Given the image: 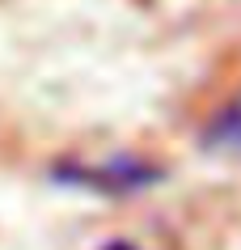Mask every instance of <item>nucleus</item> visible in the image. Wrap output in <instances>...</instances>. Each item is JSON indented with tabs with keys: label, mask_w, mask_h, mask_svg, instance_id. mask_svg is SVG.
<instances>
[{
	"label": "nucleus",
	"mask_w": 241,
	"mask_h": 250,
	"mask_svg": "<svg viewBox=\"0 0 241 250\" xmlns=\"http://www.w3.org/2000/svg\"><path fill=\"white\" fill-rule=\"evenodd\" d=\"M165 174L161 166L144 157H110V161H64L55 166V183L80 187V191H93V195H135L157 187Z\"/></svg>",
	"instance_id": "nucleus-1"
},
{
	"label": "nucleus",
	"mask_w": 241,
	"mask_h": 250,
	"mask_svg": "<svg viewBox=\"0 0 241 250\" xmlns=\"http://www.w3.org/2000/svg\"><path fill=\"white\" fill-rule=\"evenodd\" d=\"M106 250H140V246H131V242H110Z\"/></svg>",
	"instance_id": "nucleus-3"
},
{
	"label": "nucleus",
	"mask_w": 241,
	"mask_h": 250,
	"mask_svg": "<svg viewBox=\"0 0 241 250\" xmlns=\"http://www.w3.org/2000/svg\"><path fill=\"white\" fill-rule=\"evenodd\" d=\"M199 145L207 153H224V157H241V93H233L220 110H216L199 132Z\"/></svg>",
	"instance_id": "nucleus-2"
}]
</instances>
